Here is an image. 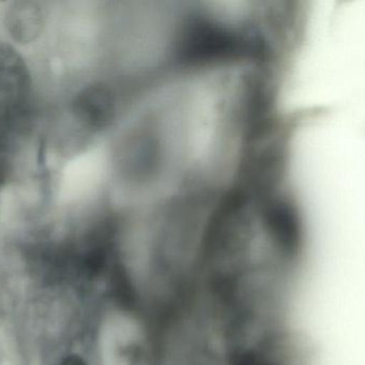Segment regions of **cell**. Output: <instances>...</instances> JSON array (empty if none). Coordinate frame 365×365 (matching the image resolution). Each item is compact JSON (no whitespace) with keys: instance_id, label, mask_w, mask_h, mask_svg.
I'll return each instance as SVG.
<instances>
[{"instance_id":"obj_1","label":"cell","mask_w":365,"mask_h":365,"mask_svg":"<svg viewBox=\"0 0 365 365\" xmlns=\"http://www.w3.org/2000/svg\"><path fill=\"white\" fill-rule=\"evenodd\" d=\"M30 74L23 57L10 45L0 43V109H28Z\"/></svg>"},{"instance_id":"obj_2","label":"cell","mask_w":365,"mask_h":365,"mask_svg":"<svg viewBox=\"0 0 365 365\" xmlns=\"http://www.w3.org/2000/svg\"><path fill=\"white\" fill-rule=\"evenodd\" d=\"M44 21V12L36 2H14L6 11V29L13 40L21 44L36 41L42 34Z\"/></svg>"},{"instance_id":"obj_3","label":"cell","mask_w":365,"mask_h":365,"mask_svg":"<svg viewBox=\"0 0 365 365\" xmlns=\"http://www.w3.org/2000/svg\"><path fill=\"white\" fill-rule=\"evenodd\" d=\"M29 124V109L11 111L0 109V152L6 151L16 136L25 132Z\"/></svg>"},{"instance_id":"obj_4","label":"cell","mask_w":365,"mask_h":365,"mask_svg":"<svg viewBox=\"0 0 365 365\" xmlns=\"http://www.w3.org/2000/svg\"><path fill=\"white\" fill-rule=\"evenodd\" d=\"M60 365H88L87 361L79 355H70Z\"/></svg>"},{"instance_id":"obj_5","label":"cell","mask_w":365,"mask_h":365,"mask_svg":"<svg viewBox=\"0 0 365 365\" xmlns=\"http://www.w3.org/2000/svg\"><path fill=\"white\" fill-rule=\"evenodd\" d=\"M9 177L8 165L4 161H0V186L6 184V179Z\"/></svg>"},{"instance_id":"obj_6","label":"cell","mask_w":365,"mask_h":365,"mask_svg":"<svg viewBox=\"0 0 365 365\" xmlns=\"http://www.w3.org/2000/svg\"><path fill=\"white\" fill-rule=\"evenodd\" d=\"M265 268H274V267H265ZM274 269H280V268H274ZM281 270H285V269H281Z\"/></svg>"}]
</instances>
